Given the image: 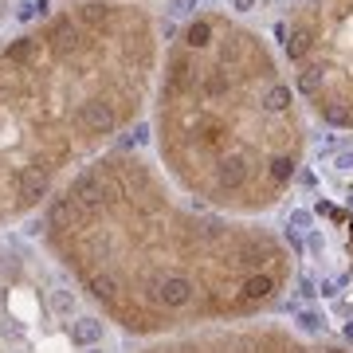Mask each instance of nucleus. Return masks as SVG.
Returning a JSON list of instances; mask_svg holds the SVG:
<instances>
[{"instance_id":"f257e3e1","label":"nucleus","mask_w":353,"mask_h":353,"mask_svg":"<svg viewBox=\"0 0 353 353\" xmlns=\"http://www.w3.org/2000/svg\"><path fill=\"white\" fill-rule=\"evenodd\" d=\"M181 196L141 150L110 145L48 201L36 240L110 326L141 341L275 310L294 283L283 236Z\"/></svg>"},{"instance_id":"f03ea898","label":"nucleus","mask_w":353,"mask_h":353,"mask_svg":"<svg viewBox=\"0 0 353 353\" xmlns=\"http://www.w3.org/2000/svg\"><path fill=\"white\" fill-rule=\"evenodd\" d=\"M161 20L141 0H67L0 39V228L48 208L153 102Z\"/></svg>"},{"instance_id":"7ed1b4c3","label":"nucleus","mask_w":353,"mask_h":353,"mask_svg":"<svg viewBox=\"0 0 353 353\" xmlns=\"http://www.w3.org/2000/svg\"><path fill=\"white\" fill-rule=\"evenodd\" d=\"M153 145L189 201L224 216L283 204L306 157V122L287 71L255 28L208 8L161 51Z\"/></svg>"},{"instance_id":"20e7f679","label":"nucleus","mask_w":353,"mask_h":353,"mask_svg":"<svg viewBox=\"0 0 353 353\" xmlns=\"http://www.w3.org/2000/svg\"><path fill=\"white\" fill-rule=\"evenodd\" d=\"M87 314L83 290L48 252L0 240V345L4 353H75L71 326Z\"/></svg>"},{"instance_id":"39448f33","label":"nucleus","mask_w":353,"mask_h":353,"mask_svg":"<svg viewBox=\"0 0 353 353\" xmlns=\"http://www.w3.org/2000/svg\"><path fill=\"white\" fill-rule=\"evenodd\" d=\"M294 94L334 130H353V0H290L279 24Z\"/></svg>"},{"instance_id":"423d86ee","label":"nucleus","mask_w":353,"mask_h":353,"mask_svg":"<svg viewBox=\"0 0 353 353\" xmlns=\"http://www.w3.org/2000/svg\"><path fill=\"white\" fill-rule=\"evenodd\" d=\"M138 353H353V350L341 345V341L303 338L299 330L279 326V322L243 318V322H216V326L153 338Z\"/></svg>"},{"instance_id":"0eeeda50","label":"nucleus","mask_w":353,"mask_h":353,"mask_svg":"<svg viewBox=\"0 0 353 353\" xmlns=\"http://www.w3.org/2000/svg\"><path fill=\"white\" fill-rule=\"evenodd\" d=\"M294 330H299L303 338H322V334H326V314H318V310H303Z\"/></svg>"},{"instance_id":"6e6552de","label":"nucleus","mask_w":353,"mask_h":353,"mask_svg":"<svg viewBox=\"0 0 353 353\" xmlns=\"http://www.w3.org/2000/svg\"><path fill=\"white\" fill-rule=\"evenodd\" d=\"M310 220H314V216L306 212V208H294L290 220H287V228H294V232H310Z\"/></svg>"},{"instance_id":"1a4fd4ad","label":"nucleus","mask_w":353,"mask_h":353,"mask_svg":"<svg viewBox=\"0 0 353 353\" xmlns=\"http://www.w3.org/2000/svg\"><path fill=\"white\" fill-rule=\"evenodd\" d=\"M334 169H341V173H350V169H353V150H341L338 157H334Z\"/></svg>"},{"instance_id":"9d476101","label":"nucleus","mask_w":353,"mask_h":353,"mask_svg":"<svg viewBox=\"0 0 353 353\" xmlns=\"http://www.w3.org/2000/svg\"><path fill=\"white\" fill-rule=\"evenodd\" d=\"M87 353H114L110 345H94V350H87Z\"/></svg>"},{"instance_id":"9b49d317","label":"nucleus","mask_w":353,"mask_h":353,"mask_svg":"<svg viewBox=\"0 0 353 353\" xmlns=\"http://www.w3.org/2000/svg\"><path fill=\"white\" fill-rule=\"evenodd\" d=\"M341 334H345V341H353V322H350L345 330H341Z\"/></svg>"},{"instance_id":"f8f14e48","label":"nucleus","mask_w":353,"mask_h":353,"mask_svg":"<svg viewBox=\"0 0 353 353\" xmlns=\"http://www.w3.org/2000/svg\"><path fill=\"white\" fill-rule=\"evenodd\" d=\"M141 4H150V0H141Z\"/></svg>"},{"instance_id":"ddd939ff","label":"nucleus","mask_w":353,"mask_h":353,"mask_svg":"<svg viewBox=\"0 0 353 353\" xmlns=\"http://www.w3.org/2000/svg\"><path fill=\"white\" fill-rule=\"evenodd\" d=\"M0 353H4V345H0Z\"/></svg>"}]
</instances>
